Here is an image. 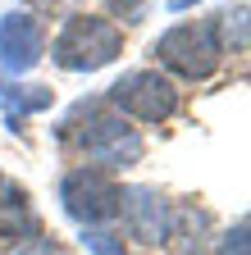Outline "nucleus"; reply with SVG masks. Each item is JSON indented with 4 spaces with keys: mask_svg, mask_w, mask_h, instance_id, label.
I'll return each instance as SVG.
<instances>
[{
    "mask_svg": "<svg viewBox=\"0 0 251 255\" xmlns=\"http://www.w3.org/2000/svg\"><path fill=\"white\" fill-rule=\"evenodd\" d=\"M110 9H114L123 23H137V18H142V9H146V0H110Z\"/></svg>",
    "mask_w": 251,
    "mask_h": 255,
    "instance_id": "obj_12",
    "label": "nucleus"
},
{
    "mask_svg": "<svg viewBox=\"0 0 251 255\" xmlns=\"http://www.w3.org/2000/svg\"><path fill=\"white\" fill-rule=\"evenodd\" d=\"M41 55H46V37H41V23L32 14H5L0 18V69L27 73Z\"/></svg>",
    "mask_w": 251,
    "mask_h": 255,
    "instance_id": "obj_7",
    "label": "nucleus"
},
{
    "mask_svg": "<svg viewBox=\"0 0 251 255\" xmlns=\"http://www.w3.org/2000/svg\"><path fill=\"white\" fill-rule=\"evenodd\" d=\"M110 110L123 114V119H142V123H165L174 110H178V87L155 73V69H133L123 73L114 87H110Z\"/></svg>",
    "mask_w": 251,
    "mask_h": 255,
    "instance_id": "obj_2",
    "label": "nucleus"
},
{
    "mask_svg": "<svg viewBox=\"0 0 251 255\" xmlns=\"http://www.w3.org/2000/svg\"><path fill=\"white\" fill-rule=\"evenodd\" d=\"M215 37H219V50H247V9H224L215 14Z\"/></svg>",
    "mask_w": 251,
    "mask_h": 255,
    "instance_id": "obj_9",
    "label": "nucleus"
},
{
    "mask_svg": "<svg viewBox=\"0 0 251 255\" xmlns=\"http://www.w3.org/2000/svg\"><path fill=\"white\" fill-rule=\"evenodd\" d=\"M119 196L123 187L101 173V169H73L64 182H59V201H64V214L82 228H96V223L119 219Z\"/></svg>",
    "mask_w": 251,
    "mask_h": 255,
    "instance_id": "obj_5",
    "label": "nucleus"
},
{
    "mask_svg": "<svg viewBox=\"0 0 251 255\" xmlns=\"http://www.w3.org/2000/svg\"><path fill=\"white\" fill-rule=\"evenodd\" d=\"M78 146L91 164L101 169H133L142 159V137L137 128L114 114V110H87V128L78 132Z\"/></svg>",
    "mask_w": 251,
    "mask_h": 255,
    "instance_id": "obj_3",
    "label": "nucleus"
},
{
    "mask_svg": "<svg viewBox=\"0 0 251 255\" xmlns=\"http://www.w3.org/2000/svg\"><path fill=\"white\" fill-rule=\"evenodd\" d=\"M82 251L87 255H128L114 233H101V228H82Z\"/></svg>",
    "mask_w": 251,
    "mask_h": 255,
    "instance_id": "obj_11",
    "label": "nucleus"
},
{
    "mask_svg": "<svg viewBox=\"0 0 251 255\" xmlns=\"http://www.w3.org/2000/svg\"><path fill=\"white\" fill-rule=\"evenodd\" d=\"M123 50V27L101 18V14H78L59 27V37L50 46V59L69 73H96L105 64H114Z\"/></svg>",
    "mask_w": 251,
    "mask_h": 255,
    "instance_id": "obj_1",
    "label": "nucleus"
},
{
    "mask_svg": "<svg viewBox=\"0 0 251 255\" xmlns=\"http://www.w3.org/2000/svg\"><path fill=\"white\" fill-rule=\"evenodd\" d=\"M37 237V214L27 205V191L14 187L9 178H0V246L32 242Z\"/></svg>",
    "mask_w": 251,
    "mask_h": 255,
    "instance_id": "obj_8",
    "label": "nucleus"
},
{
    "mask_svg": "<svg viewBox=\"0 0 251 255\" xmlns=\"http://www.w3.org/2000/svg\"><path fill=\"white\" fill-rule=\"evenodd\" d=\"M155 55H160L174 73L183 78H210L219 69V59H224V50H219V37H215V18H201V23H178L169 27L160 41H155Z\"/></svg>",
    "mask_w": 251,
    "mask_h": 255,
    "instance_id": "obj_4",
    "label": "nucleus"
},
{
    "mask_svg": "<svg viewBox=\"0 0 251 255\" xmlns=\"http://www.w3.org/2000/svg\"><path fill=\"white\" fill-rule=\"evenodd\" d=\"M219 255H247V223H238V228H233V233L224 237Z\"/></svg>",
    "mask_w": 251,
    "mask_h": 255,
    "instance_id": "obj_13",
    "label": "nucleus"
},
{
    "mask_svg": "<svg viewBox=\"0 0 251 255\" xmlns=\"http://www.w3.org/2000/svg\"><path fill=\"white\" fill-rule=\"evenodd\" d=\"M119 214H128V228L137 242L146 246H160L174 237V210L155 187H123L119 196Z\"/></svg>",
    "mask_w": 251,
    "mask_h": 255,
    "instance_id": "obj_6",
    "label": "nucleus"
},
{
    "mask_svg": "<svg viewBox=\"0 0 251 255\" xmlns=\"http://www.w3.org/2000/svg\"><path fill=\"white\" fill-rule=\"evenodd\" d=\"M0 91H5V105H14V110H46L50 105L46 87H0Z\"/></svg>",
    "mask_w": 251,
    "mask_h": 255,
    "instance_id": "obj_10",
    "label": "nucleus"
}]
</instances>
